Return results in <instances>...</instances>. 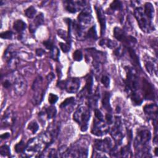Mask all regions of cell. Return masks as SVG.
<instances>
[{
    "label": "cell",
    "mask_w": 158,
    "mask_h": 158,
    "mask_svg": "<svg viewBox=\"0 0 158 158\" xmlns=\"http://www.w3.org/2000/svg\"><path fill=\"white\" fill-rule=\"evenodd\" d=\"M151 132L146 129L140 130L135 140V148L137 151L138 157H146V154L148 153V144L151 139Z\"/></svg>",
    "instance_id": "obj_1"
},
{
    "label": "cell",
    "mask_w": 158,
    "mask_h": 158,
    "mask_svg": "<svg viewBox=\"0 0 158 158\" xmlns=\"http://www.w3.org/2000/svg\"><path fill=\"white\" fill-rule=\"evenodd\" d=\"M48 144L40 136L39 138H34L30 139L24 151L27 156L31 157L41 153Z\"/></svg>",
    "instance_id": "obj_2"
},
{
    "label": "cell",
    "mask_w": 158,
    "mask_h": 158,
    "mask_svg": "<svg viewBox=\"0 0 158 158\" xmlns=\"http://www.w3.org/2000/svg\"><path fill=\"white\" fill-rule=\"evenodd\" d=\"M73 120L80 125L82 131L88 129V123L90 118L89 109L85 106H80L73 114Z\"/></svg>",
    "instance_id": "obj_3"
},
{
    "label": "cell",
    "mask_w": 158,
    "mask_h": 158,
    "mask_svg": "<svg viewBox=\"0 0 158 158\" xmlns=\"http://www.w3.org/2000/svg\"><path fill=\"white\" fill-rule=\"evenodd\" d=\"M134 15L142 31L149 33L154 30L151 20L145 15L142 7H136L134 11Z\"/></svg>",
    "instance_id": "obj_4"
},
{
    "label": "cell",
    "mask_w": 158,
    "mask_h": 158,
    "mask_svg": "<svg viewBox=\"0 0 158 158\" xmlns=\"http://www.w3.org/2000/svg\"><path fill=\"white\" fill-rule=\"evenodd\" d=\"M9 78L12 82L14 92L17 95H23L27 90V83L23 77L17 72L11 73Z\"/></svg>",
    "instance_id": "obj_5"
},
{
    "label": "cell",
    "mask_w": 158,
    "mask_h": 158,
    "mask_svg": "<svg viewBox=\"0 0 158 158\" xmlns=\"http://www.w3.org/2000/svg\"><path fill=\"white\" fill-rule=\"evenodd\" d=\"M88 148L85 144H76L65 151L62 157H86Z\"/></svg>",
    "instance_id": "obj_6"
},
{
    "label": "cell",
    "mask_w": 158,
    "mask_h": 158,
    "mask_svg": "<svg viewBox=\"0 0 158 158\" xmlns=\"http://www.w3.org/2000/svg\"><path fill=\"white\" fill-rule=\"evenodd\" d=\"M127 77L125 79L126 88L129 91H136L138 86V79L135 70L130 67H125Z\"/></svg>",
    "instance_id": "obj_7"
},
{
    "label": "cell",
    "mask_w": 158,
    "mask_h": 158,
    "mask_svg": "<svg viewBox=\"0 0 158 158\" xmlns=\"http://www.w3.org/2000/svg\"><path fill=\"white\" fill-rule=\"evenodd\" d=\"M110 133L117 144H121L123 138V134L122 131V121L120 117H115V123L110 130Z\"/></svg>",
    "instance_id": "obj_8"
},
{
    "label": "cell",
    "mask_w": 158,
    "mask_h": 158,
    "mask_svg": "<svg viewBox=\"0 0 158 158\" xmlns=\"http://www.w3.org/2000/svg\"><path fill=\"white\" fill-rule=\"evenodd\" d=\"M109 131V127L104 120H99L96 118L93 120V125L91 128V133L97 136H101Z\"/></svg>",
    "instance_id": "obj_9"
},
{
    "label": "cell",
    "mask_w": 158,
    "mask_h": 158,
    "mask_svg": "<svg viewBox=\"0 0 158 158\" xmlns=\"http://www.w3.org/2000/svg\"><path fill=\"white\" fill-rule=\"evenodd\" d=\"M94 149L102 152H110L112 148V142L109 138L104 139H96L94 143Z\"/></svg>",
    "instance_id": "obj_10"
},
{
    "label": "cell",
    "mask_w": 158,
    "mask_h": 158,
    "mask_svg": "<svg viewBox=\"0 0 158 158\" xmlns=\"http://www.w3.org/2000/svg\"><path fill=\"white\" fill-rule=\"evenodd\" d=\"M114 36L117 40L125 43L127 44H133L136 43V40L135 38L131 36H127L124 32V31L119 27L114 28Z\"/></svg>",
    "instance_id": "obj_11"
},
{
    "label": "cell",
    "mask_w": 158,
    "mask_h": 158,
    "mask_svg": "<svg viewBox=\"0 0 158 158\" xmlns=\"http://www.w3.org/2000/svg\"><path fill=\"white\" fill-rule=\"evenodd\" d=\"M142 90L144 98L148 100H153L155 98V93L153 86L145 78L142 80Z\"/></svg>",
    "instance_id": "obj_12"
},
{
    "label": "cell",
    "mask_w": 158,
    "mask_h": 158,
    "mask_svg": "<svg viewBox=\"0 0 158 158\" xmlns=\"http://www.w3.org/2000/svg\"><path fill=\"white\" fill-rule=\"evenodd\" d=\"M80 80L77 78H70L64 81V87L68 93H76L80 88Z\"/></svg>",
    "instance_id": "obj_13"
},
{
    "label": "cell",
    "mask_w": 158,
    "mask_h": 158,
    "mask_svg": "<svg viewBox=\"0 0 158 158\" xmlns=\"http://www.w3.org/2000/svg\"><path fill=\"white\" fill-rule=\"evenodd\" d=\"M78 23L82 26V25L89 24L92 20V15L91 10L88 7L84 9L78 16Z\"/></svg>",
    "instance_id": "obj_14"
},
{
    "label": "cell",
    "mask_w": 158,
    "mask_h": 158,
    "mask_svg": "<svg viewBox=\"0 0 158 158\" xmlns=\"http://www.w3.org/2000/svg\"><path fill=\"white\" fill-rule=\"evenodd\" d=\"M66 6L65 9L66 10L71 13H75L77 11L81 9V8L83 7L85 4V1H67L65 2Z\"/></svg>",
    "instance_id": "obj_15"
},
{
    "label": "cell",
    "mask_w": 158,
    "mask_h": 158,
    "mask_svg": "<svg viewBox=\"0 0 158 158\" xmlns=\"http://www.w3.org/2000/svg\"><path fill=\"white\" fill-rule=\"evenodd\" d=\"M144 112L149 117L157 120V106L156 104H147L144 107Z\"/></svg>",
    "instance_id": "obj_16"
},
{
    "label": "cell",
    "mask_w": 158,
    "mask_h": 158,
    "mask_svg": "<svg viewBox=\"0 0 158 158\" xmlns=\"http://www.w3.org/2000/svg\"><path fill=\"white\" fill-rule=\"evenodd\" d=\"M15 116L11 110H7L2 118V125L7 127L12 125L15 121Z\"/></svg>",
    "instance_id": "obj_17"
},
{
    "label": "cell",
    "mask_w": 158,
    "mask_h": 158,
    "mask_svg": "<svg viewBox=\"0 0 158 158\" xmlns=\"http://www.w3.org/2000/svg\"><path fill=\"white\" fill-rule=\"evenodd\" d=\"M95 9H96L97 16H98V21H99V22L100 23V25H101V35H102L104 33L105 29H106V19H105L104 14L103 12L102 9L101 7L96 6Z\"/></svg>",
    "instance_id": "obj_18"
},
{
    "label": "cell",
    "mask_w": 158,
    "mask_h": 158,
    "mask_svg": "<svg viewBox=\"0 0 158 158\" xmlns=\"http://www.w3.org/2000/svg\"><path fill=\"white\" fill-rule=\"evenodd\" d=\"M44 22V16L43 14H40L37 15L34 20L31 23H30L29 27V30L31 33H33L36 29L40 25H41Z\"/></svg>",
    "instance_id": "obj_19"
},
{
    "label": "cell",
    "mask_w": 158,
    "mask_h": 158,
    "mask_svg": "<svg viewBox=\"0 0 158 158\" xmlns=\"http://www.w3.org/2000/svg\"><path fill=\"white\" fill-rule=\"evenodd\" d=\"M17 56V50L15 49V48L14 45L11 44L7 47V48L6 49L4 53V59L7 62L12 58Z\"/></svg>",
    "instance_id": "obj_20"
},
{
    "label": "cell",
    "mask_w": 158,
    "mask_h": 158,
    "mask_svg": "<svg viewBox=\"0 0 158 158\" xmlns=\"http://www.w3.org/2000/svg\"><path fill=\"white\" fill-rule=\"evenodd\" d=\"M34 91V94L33 96V102L34 104H39L43 99V96L44 93V90L41 88H38Z\"/></svg>",
    "instance_id": "obj_21"
},
{
    "label": "cell",
    "mask_w": 158,
    "mask_h": 158,
    "mask_svg": "<svg viewBox=\"0 0 158 158\" xmlns=\"http://www.w3.org/2000/svg\"><path fill=\"white\" fill-rule=\"evenodd\" d=\"M88 52L91 54V56L93 57L94 60L99 62L100 63L103 62L105 60L104 53L96 50L95 49H88Z\"/></svg>",
    "instance_id": "obj_22"
},
{
    "label": "cell",
    "mask_w": 158,
    "mask_h": 158,
    "mask_svg": "<svg viewBox=\"0 0 158 158\" xmlns=\"http://www.w3.org/2000/svg\"><path fill=\"white\" fill-rule=\"evenodd\" d=\"M110 94L109 92H105L102 100V106L108 112L112 111V108L110 104Z\"/></svg>",
    "instance_id": "obj_23"
},
{
    "label": "cell",
    "mask_w": 158,
    "mask_h": 158,
    "mask_svg": "<svg viewBox=\"0 0 158 158\" xmlns=\"http://www.w3.org/2000/svg\"><path fill=\"white\" fill-rule=\"evenodd\" d=\"M144 13L145 15L151 20V19L153 17L154 14V7L152 4L150 2H146L144 4Z\"/></svg>",
    "instance_id": "obj_24"
},
{
    "label": "cell",
    "mask_w": 158,
    "mask_h": 158,
    "mask_svg": "<svg viewBox=\"0 0 158 158\" xmlns=\"http://www.w3.org/2000/svg\"><path fill=\"white\" fill-rule=\"evenodd\" d=\"M127 49H128L130 57V58H131V59L132 60L133 64L137 68H139L140 67V64H139V59H138V57L135 51L131 48H130V47H128Z\"/></svg>",
    "instance_id": "obj_25"
},
{
    "label": "cell",
    "mask_w": 158,
    "mask_h": 158,
    "mask_svg": "<svg viewBox=\"0 0 158 158\" xmlns=\"http://www.w3.org/2000/svg\"><path fill=\"white\" fill-rule=\"evenodd\" d=\"M145 67L147 71L151 75L155 74L156 75H157V67L154 62L150 60H146L145 61Z\"/></svg>",
    "instance_id": "obj_26"
},
{
    "label": "cell",
    "mask_w": 158,
    "mask_h": 158,
    "mask_svg": "<svg viewBox=\"0 0 158 158\" xmlns=\"http://www.w3.org/2000/svg\"><path fill=\"white\" fill-rule=\"evenodd\" d=\"M26 27H27L26 23L22 20H17L14 23V25H13L14 29L19 33L23 31L26 28Z\"/></svg>",
    "instance_id": "obj_27"
},
{
    "label": "cell",
    "mask_w": 158,
    "mask_h": 158,
    "mask_svg": "<svg viewBox=\"0 0 158 158\" xmlns=\"http://www.w3.org/2000/svg\"><path fill=\"white\" fill-rule=\"evenodd\" d=\"M130 97L133 103L135 105H140L143 102V99L139 93H136V91L131 92Z\"/></svg>",
    "instance_id": "obj_28"
},
{
    "label": "cell",
    "mask_w": 158,
    "mask_h": 158,
    "mask_svg": "<svg viewBox=\"0 0 158 158\" xmlns=\"http://www.w3.org/2000/svg\"><path fill=\"white\" fill-rule=\"evenodd\" d=\"M120 156L123 157H129L131 156V152L130 149V147L128 145H127L124 147H123L120 150Z\"/></svg>",
    "instance_id": "obj_29"
},
{
    "label": "cell",
    "mask_w": 158,
    "mask_h": 158,
    "mask_svg": "<svg viewBox=\"0 0 158 158\" xmlns=\"http://www.w3.org/2000/svg\"><path fill=\"white\" fill-rule=\"evenodd\" d=\"M7 62V65L10 69L15 70L19 64V60L18 57L15 56L12 58L11 59H10L9 60H8Z\"/></svg>",
    "instance_id": "obj_30"
},
{
    "label": "cell",
    "mask_w": 158,
    "mask_h": 158,
    "mask_svg": "<svg viewBox=\"0 0 158 158\" xmlns=\"http://www.w3.org/2000/svg\"><path fill=\"white\" fill-rule=\"evenodd\" d=\"M45 111H46V114L48 118L49 119L54 118L56 116V114L57 112L56 107L52 106L47 107L45 109Z\"/></svg>",
    "instance_id": "obj_31"
},
{
    "label": "cell",
    "mask_w": 158,
    "mask_h": 158,
    "mask_svg": "<svg viewBox=\"0 0 158 158\" xmlns=\"http://www.w3.org/2000/svg\"><path fill=\"white\" fill-rule=\"evenodd\" d=\"M93 84V77L91 75H89L86 78V86H85V89H86L89 94H91L92 93Z\"/></svg>",
    "instance_id": "obj_32"
},
{
    "label": "cell",
    "mask_w": 158,
    "mask_h": 158,
    "mask_svg": "<svg viewBox=\"0 0 158 158\" xmlns=\"http://www.w3.org/2000/svg\"><path fill=\"white\" fill-rule=\"evenodd\" d=\"M36 10L33 6H30L25 10V15L29 19L33 18L36 15Z\"/></svg>",
    "instance_id": "obj_33"
},
{
    "label": "cell",
    "mask_w": 158,
    "mask_h": 158,
    "mask_svg": "<svg viewBox=\"0 0 158 158\" xmlns=\"http://www.w3.org/2000/svg\"><path fill=\"white\" fill-rule=\"evenodd\" d=\"M38 128H39L38 125L35 120L30 122L27 127L28 130L31 131L32 133H35L38 131Z\"/></svg>",
    "instance_id": "obj_34"
},
{
    "label": "cell",
    "mask_w": 158,
    "mask_h": 158,
    "mask_svg": "<svg viewBox=\"0 0 158 158\" xmlns=\"http://www.w3.org/2000/svg\"><path fill=\"white\" fill-rule=\"evenodd\" d=\"M86 36L88 38L91 39H93V40L97 39V33H96V31L94 26H93L91 28H89V30L86 33Z\"/></svg>",
    "instance_id": "obj_35"
},
{
    "label": "cell",
    "mask_w": 158,
    "mask_h": 158,
    "mask_svg": "<svg viewBox=\"0 0 158 158\" xmlns=\"http://www.w3.org/2000/svg\"><path fill=\"white\" fill-rule=\"evenodd\" d=\"M26 146L25 144V143L23 142V140H21L19 143H17L15 146V152L17 153H20L22 152H23L25 149Z\"/></svg>",
    "instance_id": "obj_36"
},
{
    "label": "cell",
    "mask_w": 158,
    "mask_h": 158,
    "mask_svg": "<svg viewBox=\"0 0 158 158\" xmlns=\"http://www.w3.org/2000/svg\"><path fill=\"white\" fill-rule=\"evenodd\" d=\"M100 44L101 45L104 44L109 48H113L116 46V43L114 41H112L109 39H107V40H104L103 39V40H102L100 41Z\"/></svg>",
    "instance_id": "obj_37"
},
{
    "label": "cell",
    "mask_w": 158,
    "mask_h": 158,
    "mask_svg": "<svg viewBox=\"0 0 158 158\" xmlns=\"http://www.w3.org/2000/svg\"><path fill=\"white\" fill-rule=\"evenodd\" d=\"M122 5L120 1H114L110 5V7L113 10H117L122 9Z\"/></svg>",
    "instance_id": "obj_38"
},
{
    "label": "cell",
    "mask_w": 158,
    "mask_h": 158,
    "mask_svg": "<svg viewBox=\"0 0 158 158\" xmlns=\"http://www.w3.org/2000/svg\"><path fill=\"white\" fill-rule=\"evenodd\" d=\"M59 51L56 47H54L51 50V54L50 56L54 60H57L59 58Z\"/></svg>",
    "instance_id": "obj_39"
},
{
    "label": "cell",
    "mask_w": 158,
    "mask_h": 158,
    "mask_svg": "<svg viewBox=\"0 0 158 158\" xmlns=\"http://www.w3.org/2000/svg\"><path fill=\"white\" fill-rule=\"evenodd\" d=\"M75 101V99H74V98L73 97H70V98H67L64 101H63L60 105V107L61 108H64L68 106H69L70 104H73Z\"/></svg>",
    "instance_id": "obj_40"
},
{
    "label": "cell",
    "mask_w": 158,
    "mask_h": 158,
    "mask_svg": "<svg viewBox=\"0 0 158 158\" xmlns=\"http://www.w3.org/2000/svg\"><path fill=\"white\" fill-rule=\"evenodd\" d=\"M0 154L2 156H8L10 154L9 148L7 145H3L0 148Z\"/></svg>",
    "instance_id": "obj_41"
},
{
    "label": "cell",
    "mask_w": 158,
    "mask_h": 158,
    "mask_svg": "<svg viewBox=\"0 0 158 158\" xmlns=\"http://www.w3.org/2000/svg\"><path fill=\"white\" fill-rule=\"evenodd\" d=\"M57 33H58V35L60 37H61L62 38L65 40L68 43H69V42H70L69 40V35H67V33L65 31H64L62 30H59L58 31H57Z\"/></svg>",
    "instance_id": "obj_42"
},
{
    "label": "cell",
    "mask_w": 158,
    "mask_h": 158,
    "mask_svg": "<svg viewBox=\"0 0 158 158\" xmlns=\"http://www.w3.org/2000/svg\"><path fill=\"white\" fill-rule=\"evenodd\" d=\"M73 58L76 61H80L83 58V55L81 51L76 50L73 54Z\"/></svg>",
    "instance_id": "obj_43"
},
{
    "label": "cell",
    "mask_w": 158,
    "mask_h": 158,
    "mask_svg": "<svg viewBox=\"0 0 158 158\" xmlns=\"http://www.w3.org/2000/svg\"><path fill=\"white\" fill-rule=\"evenodd\" d=\"M101 83L103 84V85L107 88L109 87V84H110V78L109 77L107 76V75H102V77H101Z\"/></svg>",
    "instance_id": "obj_44"
},
{
    "label": "cell",
    "mask_w": 158,
    "mask_h": 158,
    "mask_svg": "<svg viewBox=\"0 0 158 158\" xmlns=\"http://www.w3.org/2000/svg\"><path fill=\"white\" fill-rule=\"evenodd\" d=\"M1 38L3 39H10L13 36V32L12 31H6L1 33Z\"/></svg>",
    "instance_id": "obj_45"
},
{
    "label": "cell",
    "mask_w": 158,
    "mask_h": 158,
    "mask_svg": "<svg viewBox=\"0 0 158 158\" xmlns=\"http://www.w3.org/2000/svg\"><path fill=\"white\" fill-rule=\"evenodd\" d=\"M2 85L4 88H6V89L9 88L12 86V82L10 78L8 77L3 80L2 82Z\"/></svg>",
    "instance_id": "obj_46"
},
{
    "label": "cell",
    "mask_w": 158,
    "mask_h": 158,
    "mask_svg": "<svg viewBox=\"0 0 158 158\" xmlns=\"http://www.w3.org/2000/svg\"><path fill=\"white\" fill-rule=\"evenodd\" d=\"M58 100V96L53 93H50L48 97V101L51 104H55Z\"/></svg>",
    "instance_id": "obj_47"
},
{
    "label": "cell",
    "mask_w": 158,
    "mask_h": 158,
    "mask_svg": "<svg viewBox=\"0 0 158 158\" xmlns=\"http://www.w3.org/2000/svg\"><path fill=\"white\" fill-rule=\"evenodd\" d=\"M43 45L49 50H51L54 46L53 45V43L50 40H46V41H44L43 42Z\"/></svg>",
    "instance_id": "obj_48"
},
{
    "label": "cell",
    "mask_w": 158,
    "mask_h": 158,
    "mask_svg": "<svg viewBox=\"0 0 158 158\" xmlns=\"http://www.w3.org/2000/svg\"><path fill=\"white\" fill-rule=\"evenodd\" d=\"M94 115H95V117L97 119L99 120H102L103 121L104 120V117H103V115L102 114V112H101L100 110L98 109H95L94 110Z\"/></svg>",
    "instance_id": "obj_49"
},
{
    "label": "cell",
    "mask_w": 158,
    "mask_h": 158,
    "mask_svg": "<svg viewBox=\"0 0 158 158\" xmlns=\"http://www.w3.org/2000/svg\"><path fill=\"white\" fill-rule=\"evenodd\" d=\"M60 48L62 50L63 52H68L70 49V48H69V46L68 45V44H65V43H60Z\"/></svg>",
    "instance_id": "obj_50"
},
{
    "label": "cell",
    "mask_w": 158,
    "mask_h": 158,
    "mask_svg": "<svg viewBox=\"0 0 158 158\" xmlns=\"http://www.w3.org/2000/svg\"><path fill=\"white\" fill-rule=\"evenodd\" d=\"M123 50L122 48V47H118L114 51V54L115 56H117L118 57H120L123 55Z\"/></svg>",
    "instance_id": "obj_51"
},
{
    "label": "cell",
    "mask_w": 158,
    "mask_h": 158,
    "mask_svg": "<svg viewBox=\"0 0 158 158\" xmlns=\"http://www.w3.org/2000/svg\"><path fill=\"white\" fill-rule=\"evenodd\" d=\"M106 122H107V124H109V125H110L113 123L112 116L110 114H107L106 115Z\"/></svg>",
    "instance_id": "obj_52"
},
{
    "label": "cell",
    "mask_w": 158,
    "mask_h": 158,
    "mask_svg": "<svg viewBox=\"0 0 158 158\" xmlns=\"http://www.w3.org/2000/svg\"><path fill=\"white\" fill-rule=\"evenodd\" d=\"M44 51L42 49H37L36 51V54L38 56H41L44 54Z\"/></svg>",
    "instance_id": "obj_53"
},
{
    "label": "cell",
    "mask_w": 158,
    "mask_h": 158,
    "mask_svg": "<svg viewBox=\"0 0 158 158\" xmlns=\"http://www.w3.org/2000/svg\"><path fill=\"white\" fill-rule=\"evenodd\" d=\"M9 137V133H4V134L1 135V138L2 139H7V138H8Z\"/></svg>",
    "instance_id": "obj_54"
},
{
    "label": "cell",
    "mask_w": 158,
    "mask_h": 158,
    "mask_svg": "<svg viewBox=\"0 0 158 158\" xmlns=\"http://www.w3.org/2000/svg\"><path fill=\"white\" fill-rule=\"evenodd\" d=\"M54 78V75H53V73H49L48 75V77H47V79H48V80L49 81V82L51 81V80H52V79Z\"/></svg>",
    "instance_id": "obj_55"
}]
</instances>
